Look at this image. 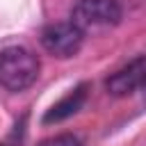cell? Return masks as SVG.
<instances>
[{
    "mask_svg": "<svg viewBox=\"0 0 146 146\" xmlns=\"http://www.w3.org/2000/svg\"><path fill=\"white\" fill-rule=\"evenodd\" d=\"M121 5L116 0H80L71 11V23H75L84 34H100L121 23Z\"/></svg>",
    "mask_w": 146,
    "mask_h": 146,
    "instance_id": "cell-2",
    "label": "cell"
},
{
    "mask_svg": "<svg viewBox=\"0 0 146 146\" xmlns=\"http://www.w3.org/2000/svg\"><path fill=\"white\" fill-rule=\"evenodd\" d=\"M0 146H2V144H0Z\"/></svg>",
    "mask_w": 146,
    "mask_h": 146,
    "instance_id": "cell-8",
    "label": "cell"
},
{
    "mask_svg": "<svg viewBox=\"0 0 146 146\" xmlns=\"http://www.w3.org/2000/svg\"><path fill=\"white\" fill-rule=\"evenodd\" d=\"M144 82H146V57H137L130 64L114 71L107 78L105 87L112 96H128V94L141 89Z\"/></svg>",
    "mask_w": 146,
    "mask_h": 146,
    "instance_id": "cell-4",
    "label": "cell"
},
{
    "mask_svg": "<svg viewBox=\"0 0 146 146\" xmlns=\"http://www.w3.org/2000/svg\"><path fill=\"white\" fill-rule=\"evenodd\" d=\"M87 89H89L87 84H80V87H75L73 91H68L62 100H57V103L46 112L43 123H59V121L73 116L78 110H82V105H84V100H87Z\"/></svg>",
    "mask_w": 146,
    "mask_h": 146,
    "instance_id": "cell-5",
    "label": "cell"
},
{
    "mask_svg": "<svg viewBox=\"0 0 146 146\" xmlns=\"http://www.w3.org/2000/svg\"><path fill=\"white\" fill-rule=\"evenodd\" d=\"M39 146H82L80 137L71 135V132H64V135H55L50 139H43Z\"/></svg>",
    "mask_w": 146,
    "mask_h": 146,
    "instance_id": "cell-6",
    "label": "cell"
},
{
    "mask_svg": "<svg viewBox=\"0 0 146 146\" xmlns=\"http://www.w3.org/2000/svg\"><path fill=\"white\" fill-rule=\"evenodd\" d=\"M139 91H141V96H144V103H146V82L141 84V89H139Z\"/></svg>",
    "mask_w": 146,
    "mask_h": 146,
    "instance_id": "cell-7",
    "label": "cell"
},
{
    "mask_svg": "<svg viewBox=\"0 0 146 146\" xmlns=\"http://www.w3.org/2000/svg\"><path fill=\"white\" fill-rule=\"evenodd\" d=\"M82 41H84V32L71 21L50 23L41 32V46L59 59L78 55V50L82 48Z\"/></svg>",
    "mask_w": 146,
    "mask_h": 146,
    "instance_id": "cell-3",
    "label": "cell"
},
{
    "mask_svg": "<svg viewBox=\"0 0 146 146\" xmlns=\"http://www.w3.org/2000/svg\"><path fill=\"white\" fill-rule=\"evenodd\" d=\"M39 78V59L25 46L0 50V87L7 91H25Z\"/></svg>",
    "mask_w": 146,
    "mask_h": 146,
    "instance_id": "cell-1",
    "label": "cell"
}]
</instances>
